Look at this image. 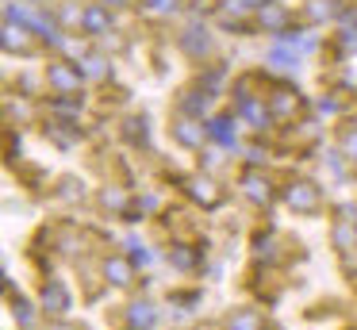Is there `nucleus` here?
<instances>
[{"label":"nucleus","mask_w":357,"mask_h":330,"mask_svg":"<svg viewBox=\"0 0 357 330\" xmlns=\"http://www.w3.org/2000/svg\"><path fill=\"white\" fill-rule=\"evenodd\" d=\"M284 204L292 207V211L311 215V211H319V188L311 181H292L284 188Z\"/></svg>","instance_id":"1"},{"label":"nucleus","mask_w":357,"mask_h":330,"mask_svg":"<svg viewBox=\"0 0 357 330\" xmlns=\"http://www.w3.org/2000/svg\"><path fill=\"white\" fill-rule=\"evenodd\" d=\"M43 311L58 315V319L73 311V299H70V288H66V280H58V276H50V280L43 284Z\"/></svg>","instance_id":"2"},{"label":"nucleus","mask_w":357,"mask_h":330,"mask_svg":"<svg viewBox=\"0 0 357 330\" xmlns=\"http://www.w3.org/2000/svg\"><path fill=\"white\" fill-rule=\"evenodd\" d=\"M208 123V138H215L223 150H234L238 153L242 146H238V119L234 115H211V119H204Z\"/></svg>","instance_id":"3"},{"label":"nucleus","mask_w":357,"mask_h":330,"mask_svg":"<svg viewBox=\"0 0 357 330\" xmlns=\"http://www.w3.org/2000/svg\"><path fill=\"white\" fill-rule=\"evenodd\" d=\"M47 81L54 84L58 92H81V81H85V73H81L77 61H54V66L47 69Z\"/></svg>","instance_id":"4"},{"label":"nucleus","mask_w":357,"mask_h":330,"mask_svg":"<svg viewBox=\"0 0 357 330\" xmlns=\"http://www.w3.org/2000/svg\"><path fill=\"white\" fill-rule=\"evenodd\" d=\"M173 138H177L181 146H188V150H196V146H204V138H208V123L192 119V115H181V119L173 123Z\"/></svg>","instance_id":"5"},{"label":"nucleus","mask_w":357,"mask_h":330,"mask_svg":"<svg viewBox=\"0 0 357 330\" xmlns=\"http://www.w3.org/2000/svg\"><path fill=\"white\" fill-rule=\"evenodd\" d=\"M177 43H181V50L192 54V58H208L211 54V35H208V27H200V23H192V27L181 31Z\"/></svg>","instance_id":"6"},{"label":"nucleus","mask_w":357,"mask_h":330,"mask_svg":"<svg viewBox=\"0 0 357 330\" xmlns=\"http://www.w3.org/2000/svg\"><path fill=\"white\" fill-rule=\"evenodd\" d=\"M234 112H238L246 123H254V130H265V127H269V119H273L269 107H261L254 96H250V92H238V100H234Z\"/></svg>","instance_id":"7"},{"label":"nucleus","mask_w":357,"mask_h":330,"mask_svg":"<svg viewBox=\"0 0 357 330\" xmlns=\"http://www.w3.org/2000/svg\"><path fill=\"white\" fill-rule=\"evenodd\" d=\"M81 27H85L89 35H112L108 4H89V8H85V20H81Z\"/></svg>","instance_id":"8"},{"label":"nucleus","mask_w":357,"mask_h":330,"mask_svg":"<svg viewBox=\"0 0 357 330\" xmlns=\"http://www.w3.org/2000/svg\"><path fill=\"white\" fill-rule=\"evenodd\" d=\"M127 322H131L135 330H154L158 327V307L146 303V299H135V303L127 307Z\"/></svg>","instance_id":"9"},{"label":"nucleus","mask_w":357,"mask_h":330,"mask_svg":"<svg viewBox=\"0 0 357 330\" xmlns=\"http://www.w3.org/2000/svg\"><path fill=\"white\" fill-rule=\"evenodd\" d=\"M104 276H108L116 288H127V284H135V261L131 257H108L104 261Z\"/></svg>","instance_id":"10"},{"label":"nucleus","mask_w":357,"mask_h":330,"mask_svg":"<svg viewBox=\"0 0 357 330\" xmlns=\"http://www.w3.org/2000/svg\"><path fill=\"white\" fill-rule=\"evenodd\" d=\"M185 192H188L192 200H200L204 207H215V204H219V188L208 181V177H188V181H185Z\"/></svg>","instance_id":"11"},{"label":"nucleus","mask_w":357,"mask_h":330,"mask_svg":"<svg viewBox=\"0 0 357 330\" xmlns=\"http://www.w3.org/2000/svg\"><path fill=\"white\" fill-rule=\"evenodd\" d=\"M257 23H261L269 35H280V31H284V23H288V8H280L277 0H273V4L257 8Z\"/></svg>","instance_id":"12"},{"label":"nucleus","mask_w":357,"mask_h":330,"mask_svg":"<svg viewBox=\"0 0 357 330\" xmlns=\"http://www.w3.org/2000/svg\"><path fill=\"white\" fill-rule=\"evenodd\" d=\"M208 112H211V89H204V92H185V96H181V115L204 119Z\"/></svg>","instance_id":"13"},{"label":"nucleus","mask_w":357,"mask_h":330,"mask_svg":"<svg viewBox=\"0 0 357 330\" xmlns=\"http://www.w3.org/2000/svg\"><path fill=\"white\" fill-rule=\"evenodd\" d=\"M242 192H246V196L254 200V204H261V207L273 200L269 181H265V177H257V173H242Z\"/></svg>","instance_id":"14"},{"label":"nucleus","mask_w":357,"mask_h":330,"mask_svg":"<svg viewBox=\"0 0 357 330\" xmlns=\"http://www.w3.org/2000/svg\"><path fill=\"white\" fill-rule=\"evenodd\" d=\"M296 107H300V96H296V92H288V89H277V92L269 96V112L277 115V119L296 115Z\"/></svg>","instance_id":"15"},{"label":"nucleus","mask_w":357,"mask_h":330,"mask_svg":"<svg viewBox=\"0 0 357 330\" xmlns=\"http://www.w3.org/2000/svg\"><path fill=\"white\" fill-rule=\"evenodd\" d=\"M334 246H338L342 253L357 250V223H346V219H338V227H334Z\"/></svg>","instance_id":"16"},{"label":"nucleus","mask_w":357,"mask_h":330,"mask_svg":"<svg viewBox=\"0 0 357 330\" xmlns=\"http://www.w3.org/2000/svg\"><path fill=\"white\" fill-rule=\"evenodd\" d=\"M77 66H81V73H85L89 81H104V77L112 73V69H108V58H100V54H89V58H81Z\"/></svg>","instance_id":"17"},{"label":"nucleus","mask_w":357,"mask_h":330,"mask_svg":"<svg viewBox=\"0 0 357 330\" xmlns=\"http://www.w3.org/2000/svg\"><path fill=\"white\" fill-rule=\"evenodd\" d=\"M338 15V4L334 0H307V20L311 23H331Z\"/></svg>","instance_id":"18"},{"label":"nucleus","mask_w":357,"mask_h":330,"mask_svg":"<svg viewBox=\"0 0 357 330\" xmlns=\"http://www.w3.org/2000/svg\"><path fill=\"white\" fill-rule=\"evenodd\" d=\"M27 27H20V23H4V50H12V54H16V50H24V46H27Z\"/></svg>","instance_id":"19"},{"label":"nucleus","mask_w":357,"mask_h":330,"mask_svg":"<svg viewBox=\"0 0 357 330\" xmlns=\"http://www.w3.org/2000/svg\"><path fill=\"white\" fill-rule=\"evenodd\" d=\"M4 23L31 27V12H27V4H20V0H8V8H4Z\"/></svg>","instance_id":"20"},{"label":"nucleus","mask_w":357,"mask_h":330,"mask_svg":"<svg viewBox=\"0 0 357 330\" xmlns=\"http://www.w3.org/2000/svg\"><path fill=\"white\" fill-rule=\"evenodd\" d=\"M169 265L181 269V273H188V269L196 265V253L188 250V246H173V250H169Z\"/></svg>","instance_id":"21"},{"label":"nucleus","mask_w":357,"mask_h":330,"mask_svg":"<svg viewBox=\"0 0 357 330\" xmlns=\"http://www.w3.org/2000/svg\"><path fill=\"white\" fill-rule=\"evenodd\" d=\"M227 330H261V319H257L254 311H234L231 322H227Z\"/></svg>","instance_id":"22"},{"label":"nucleus","mask_w":357,"mask_h":330,"mask_svg":"<svg viewBox=\"0 0 357 330\" xmlns=\"http://www.w3.org/2000/svg\"><path fill=\"white\" fill-rule=\"evenodd\" d=\"M127 138H131L135 146H146V142H150V123H146V119H139V115H135V119L127 123Z\"/></svg>","instance_id":"23"},{"label":"nucleus","mask_w":357,"mask_h":330,"mask_svg":"<svg viewBox=\"0 0 357 330\" xmlns=\"http://www.w3.org/2000/svg\"><path fill=\"white\" fill-rule=\"evenodd\" d=\"M181 8V0H142V12L146 15H173Z\"/></svg>","instance_id":"24"},{"label":"nucleus","mask_w":357,"mask_h":330,"mask_svg":"<svg viewBox=\"0 0 357 330\" xmlns=\"http://www.w3.org/2000/svg\"><path fill=\"white\" fill-rule=\"evenodd\" d=\"M127 250H131V261H135V269H146V265H154V253H150L142 242H135V238H131V242H127Z\"/></svg>","instance_id":"25"},{"label":"nucleus","mask_w":357,"mask_h":330,"mask_svg":"<svg viewBox=\"0 0 357 330\" xmlns=\"http://www.w3.org/2000/svg\"><path fill=\"white\" fill-rule=\"evenodd\" d=\"M12 315L20 319V327H31V322H35V311H31L27 299H12Z\"/></svg>","instance_id":"26"},{"label":"nucleus","mask_w":357,"mask_h":330,"mask_svg":"<svg viewBox=\"0 0 357 330\" xmlns=\"http://www.w3.org/2000/svg\"><path fill=\"white\" fill-rule=\"evenodd\" d=\"M50 112H58V115H81V100H50Z\"/></svg>","instance_id":"27"},{"label":"nucleus","mask_w":357,"mask_h":330,"mask_svg":"<svg viewBox=\"0 0 357 330\" xmlns=\"http://www.w3.org/2000/svg\"><path fill=\"white\" fill-rule=\"evenodd\" d=\"M58 20H62V23H81V20H85V8H77V4H62V8H58Z\"/></svg>","instance_id":"28"},{"label":"nucleus","mask_w":357,"mask_h":330,"mask_svg":"<svg viewBox=\"0 0 357 330\" xmlns=\"http://www.w3.org/2000/svg\"><path fill=\"white\" fill-rule=\"evenodd\" d=\"M100 200H104V207H116V211H127V196H123L119 188H108Z\"/></svg>","instance_id":"29"},{"label":"nucleus","mask_w":357,"mask_h":330,"mask_svg":"<svg viewBox=\"0 0 357 330\" xmlns=\"http://www.w3.org/2000/svg\"><path fill=\"white\" fill-rule=\"evenodd\" d=\"M342 153L357 161V130H346V135H342Z\"/></svg>","instance_id":"30"},{"label":"nucleus","mask_w":357,"mask_h":330,"mask_svg":"<svg viewBox=\"0 0 357 330\" xmlns=\"http://www.w3.org/2000/svg\"><path fill=\"white\" fill-rule=\"evenodd\" d=\"M242 12H250L246 0H223V15H242Z\"/></svg>","instance_id":"31"},{"label":"nucleus","mask_w":357,"mask_h":330,"mask_svg":"<svg viewBox=\"0 0 357 330\" xmlns=\"http://www.w3.org/2000/svg\"><path fill=\"white\" fill-rule=\"evenodd\" d=\"M246 161L250 165H265V150L261 146H246Z\"/></svg>","instance_id":"32"},{"label":"nucleus","mask_w":357,"mask_h":330,"mask_svg":"<svg viewBox=\"0 0 357 330\" xmlns=\"http://www.w3.org/2000/svg\"><path fill=\"white\" fill-rule=\"evenodd\" d=\"M62 196L73 200V196H85V188H77V181H62Z\"/></svg>","instance_id":"33"},{"label":"nucleus","mask_w":357,"mask_h":330,"mask_svg":"<svg viewBox=\"0 0 357 330\" xmlns=\"http://www.w3.org/2000/svg\"><path fill=\"white\" fill-rule=\"evenodd\" d=\"M338 215L346 223H357V204H338Z\"/></svg>","instance_id":"34"},{"label":"nucleus","mask_w":357,"mask_h":330,"mask_svg":"<svg viewBox=\"0 0 357 330\" xmlns=\"http://www.w3.org/2000/svg\"><path fill=\"white\" fill-rule=\"evenodd\" d=\"M342 50H346V54L357 50V31H346V35H342Z\"/></svg>","instance_id":"35"},{"label":"nucleus","mask_w":357,"mask_h":330,"mask_svg":"<svg viewBox=\"0 0 357 330\" xmlns=\"http://www.w3.org/2000/svg\"><path fill=\"white\" fill-rule=\"evenodd\" d=\"M338 100H319V112H323V115H334V112H338Z\"/></svg>","instance_id":"36"},{"label":"nucleus","mask_w":357,"mask_h":330,"mask_svg":"<svg viewBox=\"0 0 357 330\" xmlns=\"http://www.w3.org/2000/svg\"><path fill=\"white\" fill-rule=\"evenodd\" d=\"M158 204H162V200H158L154 192H150V196H142V200H139V207H142V211H154Z\"/></svg>","instance_id":"37"},{"label":"nucleus","mask_w":357,"mask_h":330,"mask_svg":"<svg viewBox=\"0 0 357 330\" xmlns=\"http://www.w3.org/2000/svg\"><path fill=\"white\" fill-rule=\"evenodd\" d=\"M250 8H265V4H273V0H246Z\"/></svg>","instance_id":"38"},{"label":"nucleus","mask_w":357,"mask_h":330,"mask_svg":"<svg viewBox=\"0 0 357 330\" xmlns=\"http://www.w3.org/2000/svg\"><path fill=\"white\" fill-rule=\"evenodd\" d=\"M100 4H116V8H123V4H131V0H100Z\"/></svg>","instance_id":"39"},{"label":"nucleus","mask_w":357,"mask_h":330,"mask_svg":"<svg viewBox=\"0 0 357 330\" xmlns=\"http://www.w3.org/2000/svg\"><path fill=\"white\" fill-rule=\"evenodd\" d=\"M31 4H43V0H31Z\"/></svg>","instance_id":"40"},{"label":"nucleus","mask_w":357,"mask_h":330,"mask_svg":"<svg viewBox=\"0 0 357 330\" xmlns=\"http://www.w3.org/2000/svg\"><path fill=\"white\" fill-rule=\"evenodd\" d=\"M131 330H135V327H131Z\"/></svg>","instance_id":"41"}]
</instances>
